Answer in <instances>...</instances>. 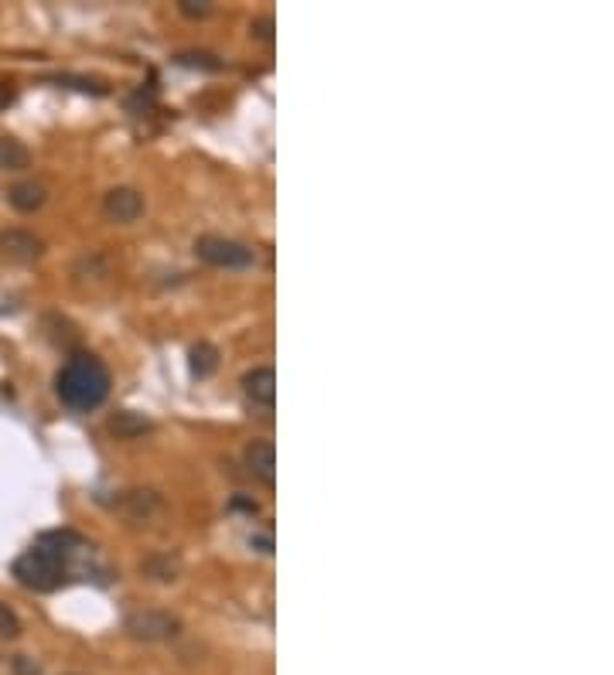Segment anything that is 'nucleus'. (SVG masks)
Returning a JSON list of instances; mask_svg holds the SVG:
<instances>
[{
    "label": "nucleus",
    "instance_id": "f257e3e1",
    "mask_svg": "<svg viewBox=\"0 0 614 675\" xmlns=\"http://www.w3.org/2000/svg\"><path fill=\"white\" fill-rule=\"evenodd\" d=\"M86 549V539L72 529H58L45 532L31 549L14 560V580L24 590H35V594H52L69 580V563Z\"/></svg>",
    "mask_w": 614,
    "mask_h": 675
},
{
    "label": "nucleus",
    "instance_id": "f03ea898",
    "mask_svg": "<svg viewBox=\"0 0 614 675\" xmlns=\"http://www.w3.org/2000/svg\"><path fill=\"white\" fill-rule=\"evenodd\" d=\"M110 386H113L110 369L103 365V358L89 352L72 355L55 375V393L72 413L99 410L106 403V396H110Z\"/></svg>",
    "mask_w": 614,
    "mask_h": 675
},
{
    "label": "nucleus",
    "instance_id": "7ed1b4c3",
    "mask_svg": "<svg viewBox=\"0 0 614 675\" xmlns=\"http://www.w3.org/2000/svg\"><path fill=\"white\" fill-rule=\"evenodd\" d=\"M195 256L202 263L215 266V270H250L256 263V253L246 243L226 236H198L195 239Z\"/></svg>",
    "mask_w": 614,
    "mask_h": 675
},
{
    "label": "nucleus",
    "instance_id": "20e7f679",
    "mask_svg": "<svg viewBox=\"0 0 614 675\" xmlns=\"http://www.w3.org/2000/svg\"><path fill=\"white\" fill-rule=\"evenodd\" d=\"M123 631H127L134 641H144V645H157V641H171L181 635V621L168 611H134L127 614L123 621Z\"/></svg>",
    "mask_w": 614,
    "mask_h": 675
},
{
    "label": "nucleus",
    "instance_id": "39448f33",
    "mask_svg": "<svg viewBox=\"0 0 614 675\" xmlns=\"http://www.w3.org/2000/svg\"><path fill=\"white\" fill-rule=\"evenodd\" d=\"M103 215L110 222H116V225L137 222L140 215H144V195H140L137 188H127V185L110 188L103 195Z\"/></svg>",
    "mask_w": 614,
    "mask_h": 675
},
{
    "label": "nucleus",
    "instance_id": "423d86ee",
    "mask_svg": "<svg viewBox=\"0 0 614 675\" xmlns=\"http://www.w3.org/2000/svg\"><path fill=\"white\" fill-rule=\"evenodd\" d=\"M243 457L253 478H260L263 485L273 488V481H277V447H273V440H250Z\"/></svg>",
    "mask_w": 614,
    "mask_h": 675
},
{
    "label": "nucleus",
    "instance_id": "0eeeda50",
    "mask_svg": "<svg viewBox=\"0 0 614 675\" xmlns=\"http://www.w3.org/2000/svg\"><path fill=\"white\" fill-rule=\"evenodd\" d=\"M0 249H4L7 256H14V260H21V263H35L45 256V243H41L35 232H28V229H4L0 232Z\"/></svg>",
    "mask_w": 614,
    "mask_h": 675
},
{
    "label": "nucleus",
    "instance_id": "6e6552de",
    "mask_svg": "<svg viewBox=\"0 0 614 675\" xmlns=\"http://www.w3.org/2000/svg\"><path fill=\"white\" fill-rule=\"evenodd\" d=\"M243 393L253 406L270 410V406L277 403V372H273L270 365H260V369L246 372L243 375Z\"/></svg>",
    "mask_w": 614,
    "mask_h": 675
},
{
    "label": "nucleus",
    "instance_id": "1a4fd4ad",
    "mask_svg": "<svg viewBox=\"0 0 614 675\" xmlns=\"http://www.w3.org/2000/svg\"><path fill=\"white\" fill-rule=\"evenodd\" d=\"M45 188L38 185V181H21V185H14L11 191H7V202H11L18 212H24V215H31V212H38L41 205H45Z\"/></svg>",
    "mask_w": 614,
    "mask_h": 675
},
{
    "label": "nucleus",
    "instance_id": "9d476101",
    "mask_svg": "<svg viewBox=\"0 0 614 675\" xmlns=\"http://www.w3.org/2000/svg\"><path fill=\"white\" fill-rule=\"evenodd\" d=\"M147 430H151V420H147V416H140V413L123 410V413L110 416V433L116 440H134V437H140V433H147Z\"/></svg>",
    "mask_w": 614,
    "mask_h": 675
},
{
    "label": "nucleus",
    "instance_id": "9b49d317",
    "mask_svg": "<svg viewBox=\"0 0 614 675\" xmlns=\"http://www.w3.org/2000/svg\"><path fill=\"white\" fill-rule=\"evenodd\" d=\"M192 358V375L195 379H209V375L219 369V348L209 345V341H198V345L188 352Z\"/></svg>",
    "mask_w": 614,
    "mask_h": 675
},
{
    "label": "nucleus",
    "instance_id": "f8f14e48",
    "mask_svg": "<svg viewBox=\"0 0 614 675\" xmlns=\"http://www.w3.org/2000/svg\"><path fill=\"white\" fill-rule=\"evenodd\" d=\"M31 164V150L14 137H0V168L24 171Z\"/></svg>",
    "mask_w": 614,
    "mask_h": 675
},
{
    "label": "nucleus",
    "instance_id": "ddd939ff",
    "mask_svg": "<svg viewBox=\"0 0 614 675\" xmlns=\"http://www.w3.org/2000/svg\"><path fill=\"white\" fill-rule=\"evenodd\" d=\"M140 570L147 573L151 580H164V583H171V580H178V563L171 560V556H164V560H147V563H140Z\"/></svg>",
    "mask_w": 614,
    "mask_h": 675
},
{
    "label": "nucleus",
    "instance_id": "4468645a",
    "mask_svg": "<svg viewBox=\"0 0 614 675\" xmlns=\"http://www.w3.org/2000/svg\"><path fill=\"white\" fill-rule=\"evenodd\" d=\"M174 62L185 65V69H205V72H219L222 69L219 58L209 55V52H181V55H174Z\"/></svg>",
    "mask_w": 614,
    "mask_h": 675
},
{
    "label": "nucleus",
    "instance_id": "2eb2a0df",
    "mask_svg": "<svg viewBox=\"0 0 614 675\" xmlns=\"http://www.w3.org/2000/svg\"><path fill=\"white\" fill-rule=\"evenodd\" d=\"M0 638H7V641L21 638V618L4 604V600H0Z\"/></svg>",
    "mask_w": 614,
    "mask_h": 675
},
{
    "label": "nucleus",
    "instance_id": "dca6fc26",
    "mask_svg": "<svg viewBox=\"0 0 614 675\" xmlns=\"http://www.w3.org/2000/svg\"><path fill=\"white\" fill-rule=\"evenodd\" d=\"M11 672L14 675H41V665L31 655H14L11 658Z\"/></svg>",
    "mask_w": 614,
    "mask_h": 675
},
{
    "label": "nucleus",
    "instance_id": "f3484780",
    "mask_svg": "<svg viewBox=\"0 0 614 675\" xmlns=\"http://www.w3.org/2000/svg\"><path fill=\"white\" fill-rule=\"evenodd\" d=\"M178 11L185 14V18H209L212 7H209V4H195V0H181Z\"/></svg>",
    "mask_w": 614,
    "mask_h": 675
},
{
    "label": "nucleus",
    "instance_id": "a211bd4d",
    "mask_svg": "<svg viewBox=\"0 0 614 675\" xmlns=\"http://www.w3.org/2000/svg\"><path fill=\"white\" fill-rule=\"evenodd\" d=\"M250 35L256 41H273V18H260L250 24Z\"/></svg>",
    "mask_w": 614,
    "mask_h": 675
},
{
    "label": "nucleus",
    "instance_id": "6ab92c4d",
    "mask_svg": "<svg viewBox=\"0 0 614 675\" xmlns=\"http://www.w3.org/2000/svg\"><path fill=\"white\" fill-rule=\"evenodd\" d=\"M14 99H18V89H14L11 82H0V110H7Z\"/></svg>",
    "mask_w": 614,
    "mask_h": 675
},
{
    "label": "nucleus",
    "instance_id": "aec40b11",
    "mask_svg": "<svg viewBox=\"0 0 614 675\" xmlns=\"http://www.w3.org/2000/svg\"><path fill=\"white\" fill-rule=\"evenodd\" d=\"M232 508H239V512H250V515H256V502H250V498H232Z\"/></svg>",
    "mask_w": 614,
    "mask_h": 675
}]
</instances>
